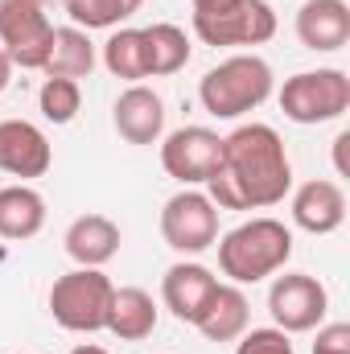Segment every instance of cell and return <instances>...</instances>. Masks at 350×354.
Returning a JSON list of instances; mask_svg holds the SVG:
<instances>
[{
  "instance_id": "e0dca14e",
  "label": "cell",
  "mask_w": 350,
  "mask_h": 354,
  "mask_svg": "<svg viewBox=\"0 0 350 354\" xmlns=\"http://www.w3.org/2000/svg\"><path fill=\"white\" fill-rule=\"evenodd\" d=\"M248 317H252L248 297H243L235 284H219L194 326H198L202 338H210V342H235L239 334H248Z\"/></svg>"
},
{
  "instance_id": "484cf974",
  "label": "cell",
  "mask_w": 350,
  "mask_h": 354,
  "mask_svg": "<svg viewBox=\"0 0 350 354\" xmlns=\"http://www.w3.org/2000/svg\"><path fill=\"white\" fill-rule=\"evenodd\" d=\"M313 354H350V326L347 322L322 326L317 330V342H313Z\"/></svg>"
},
{
  "instance_id": "277c9868",
  "label": "cell",
  "mask_w": 350,
  "mask_h": 354,
  "mask_svg": "<svg viewBox=\"0 0 350 354\" xmlns=\"http://www.w3.org/2000/svg\"><path fill=\"white\" fill-rule=\"evenodd\" d=\"M111 292H116V284L99 268H75V272H66V276L54 280V288H50V313L71 334L107 330Z\"/></svg>"
},
{
  "instance_id": "7a4b0ae2",
  "label": "cell",
  "mask_w": 350,
  "mask_h": 354,
  "mask_svg": "<svg viewBox=\"0 0 350 354\" xmlns=\"http://www.w3.org/2000/svg\"><path fill=\"white\" fill-rule=\"evenodd\" d=\"M293 260V231L276 218L239 223L219 239V268L235 284H256Z\"/></svg>"
},
{
  "instance_id": "ba28073f",
  "label": "cell",
  "mask_w": 350,
  "mask_h": 354,
  "mask_svg": "<svg viewBox=\"0 0 350 354\" xmlns=\"http://www.w3.org/2000/svg\"><path fill=\"white\" fill-rule=\"evenodd\" d=\"M194 33L206 46H264L276 33V12L268 0H235L219 12L194 17Z\"/></svg>"
},
{
  "instance_id": "4fadbf2b",
  "label": "cell",
  "mask_w": 350,
  "mask_h": 354,
  "mask_svg": "<svg viewBox=\"0 0 350 354\" xmlns=\"http://www.w3.org/2000/svg\"><path fill=\"white\" fill-rule=\"evenodd\" d=\"M116 132L128 145H157L161 132H165V103H161V95L132 83L116 99Z\"/></svg>"
},
{
  "instance_id": "9c48e42d",
  "label": "cell",
  "mask_w": 350,
  "mask_h": 354,
  "mask_svg": "<svg viewBox=\"0 0 350 354\" xmlns=\"http://www.w3.org/2000/svg\"><path fill=\"white\" fill-rule=\"evenodd\" d=\"M330 309V297L322 288V280L305 276V272H284L276 276V284L268 288V313L276 322V330L284 334H309L322 326Z\"/></svg>"
},
{
  "instance_id": "2e32d148",
  "label": "cell",
  "mask_w": 350,
  "mask_h": 354,
  "mask_svg": "<svg viewBox=\"0 0 350 354\" xmlns=\"http://www.w3.org/2000/svg\"><path fill=\"white\" fill-rule=\"evenodd\" d=\"M120 252V227L107 214H83L66 231V256L79 268H103Z\"/></svg>"
},
{
  "instance_id": "d6986e66",
  "label": "cell",
  "mask_w": 350,
  "mask_h": 354,
  "mask_svg": "<svg viewBox=\"0 0 350 354\" xmlns=\"http://www.w3.org/2000/svg\"><path fill=\"white\" fill-rule=\"evenodd\" d=\"M107 330L124 342H140L157 330V305L145 288H116L107 309Z\"/></svg>"
},
{
  "instance_id": "3957f363",
  "label": "cell",
  "mask_w": 350,
  "mask_h": 354,
  "mask_svg": "<svg viewBox=\"0 0 350 354\" xmlns=\"http://www.w3.org/2000/svg\"><path fill=\"white\" fill-rule=\"evenodd\" d=\"M268 95H272V66L260 54H235L214 71H206V79L198 83V99L214 120H239L256 111Z\"/></svg>"
},
{
  "instance_id": "cb8c5ba5",
  "label": "cell",
  "mask_w": 350,
  "mask_h": 354,
  "mask_svg": "<svg viewBox=\"0 0 350 354\" xmlns=\"http://www.w3.org/2000/svg\"><path fill=\"white\" fill-rule=\"evenodd\" d=\"M79 29H111L128 17L124 0H62Z\"/></svg>"
},
{
  "instance_id": "9a60e30c",
  "label": "cell",
  "mask_w": 350,
  "mask_h": 354,
  "mask_svg": "<svg viewBox=\"0 0 350 354\" xmlns=\"http://www.w3.org/2000/svg\"><path fill=\"white\" fill-rule=\"evenodd\" d=\"M214 288H219L214 272L202 264H174L165 272V280H161V297H165L169 313L177 322H190V326L198 322V313L206 309Z\"/></svg>"
},
{
  "instance_id": "603a6c76",
  "label": "cell",
  "mask_w": 350,
  "mask_h": 354,
  "mask_svg": "<svg viewBox=\"0 0 350 354\" xmlns=\"http://www.w3.org/2000/svg\"><path fill=\"white\" fill-rule=\"evenodd\" d=\"M37 107L50 124H71L83 107V91L75 79H46L37 91Z\"/></svg>"
},
{
  "instance_id": "f1b7e54d",
  "label": "cell",
  "mask_w": 350,
  "mask_h": 354,
  "mask_svg": "<svg viewBox=\"0 0 350 354\" xmlns=\"http://www.w3.org/2000/svg\"><path fill=\"white\" fill-rule=\"evenodd\" d=\"M8 79H12V62H8V54L0 50V91L8 87Z\"/></svg>"
},
{
  "instance_id": "4dcf8cb0",
  "label": "cell",
  "mask_w": 350,
  "mask_h": 354,
  "mask_svg": "<svg viewBox=\"0 0 350 354\" xmlns=\"http://www.w3.org/2000/svg\"><path fill=\"white\" fill-rule=\"evenodd\" d=\"M140 4H145V0H124V8H128V17H132V12H136Z\"/></svg>"
},
{
  "instance_id": "5b68a950",
  "label": "cell",
  "mask_w": 350,
  "mask_h": 354,
  "mask_svg": "<svg viewBox=\"0 0 350 354\" xmlns=\"http://www.w3.org/2000/svg\"><path fill=\"white\" fill-rule=\"evenodd\" d=\"M347 107H350V79L334 66L301 71V75L284 79V87H280V111L293 124H326V120H338Z\"/></svg>"
},
{
  "instance_id": "8fae6325",
  "label": "cell",
  "mask_w": 350,
  "mask_h": 354,
  "mask_svg": "<svg viewBox=\"0 0 350 354\" xmlns=\"http://www.w3.org/2000/svg\"><path fill=\"white\" fill-rule=\"evenodd\" d=\"M54 161L50 140L29 120H4L0 124V174L12 177H46Z\"/></svg>"
},
{
  "instance_id": "5bb4252c",
  "label": "cell",
  "mask_w": 350,
  "mask_h": 354,
  "mask_svg": "<svg viewBox=\"0 0 350 354\" xmlns=\"http://www.w3.org/2000/svg\"><path fill=\"white\" fill-rule=\"evenodd\" d=\"M297 37L305 50H342L350 41V8L347 0H305L297 8Z\"/></svg>"
},
{
  "instance_id": "4316f807",
  "label": "cell",
  "mask_w": 350,
  "mask_h": 354,
  "mask_svg": "<svg viewBox=\"0 0 350 354\" xmlns=\"http://www.w3.org/2000/svg\"><path fill=\"white\" fill-rule=\"evenodd\" d=\"M347 145H350V132H342L338 140H334V169H338V177H347Z\"/></svg>"
},
{
  "instance_id": "52a82bcc",
  "label": "cell",
  "mask_w": 350,
  "mask_h": 354,
  "mask_svg": "<svg viewBox=\"0 0 350 354\" xmlns=\"http://www.w3.org/2000/svg\"><path fill=\"white\" fill-rule=\"evenodd\" d=\"M161 235L181 256H202L206 248L219 243V210L206 194L181 189L161 210Z\"/></svg>"
},
{
  "instance_id": "8992f818",
  "label": "cell",
  "mask_w": 350,
  "mask_h": 354,
  "mask_svg": "<svg viewBox=\"0 0 350 354\" xmlns=\"http://www.w3.org/2000/svg\"><path fill=\"white\" fill-rule=\"evenodd\" d=\"M54 25L42 0H0V50L21 71H42L50 58Z\"/></svg>"
},
{
  "instance_id": "d4e9b609",
  "label": "cell",
  "mask_w": 350,
  "mask_h": 354,
  "mask_svg": "<svg viewBox=\"0 0 350 354\" xmlns=\"http://www.w3.org/2000/svg\"><path fill=\"white\" fill-rule=\"evenodd\" d=\"M235 354H297L284 330H252V334H239V351Z\"/></svg>"
},
{
  "instance_id": "83f0119b",
  "label": "cell",
  "mask_w": 350,
  "mask_h": 354,
  "mask_svg": "<svg viewBox=\"0 0 350 354\" xmlns=\"http://www.w3.org/2000/svg\"><path fill=\"white\" fill-rule=\"evenodd\" d=\"M190 4H194V17H206V12H219V8H227L235 0H190Z\"/></svg>"
},
{
  "instance_id": "f546056e",
  "label": "cell",
  "mask_w": 350,
  "mask_h": 354,
  "mask_svg": "<svg viewBox=\"0 0 350 354\" xmlns=\"http://www.w3.org/2000/svg\"><path fill=\"white\" fill-rule=\"evenodd\" d=\"M71 354H107V351H103V346H91V342H83V346H75Z\"/></svg>"
},
{
  "instance_id": "ffe728a7",
  "label": "cell",
  "mask_w": 350,
  "mask_h": 354,
  "mask_svg": "<svg viewBox=\"0 0 350 354\" xmlns=\"http://www.w3.org/2000/svg\"><path fill=\"white\" fill-rule=\"evenodd\" d=\"M46 79H87L95 71V46L79 25H66V29H54V41H50V58H46Z\"/></svg>"
},
{
  "instance_id": "30bf717a",
  "label": "cell",
  "mask_w": 350,
  "mask_h": 354,
  "mask_svg": "<svg viewBox=\"0 0 350 354\" xmlns=\"http://www.w3.org/2000/svg\"><path fill=\"white\" fill-rule=\"evenodd\" d=\"M219 161H223V136L210 132V128H198V124L169 132L165 145H161V165L181 185L206 181V177L219 169Z\"/></svg>"
},
{
  "instance_id": "6da1fadb",
  "label": "cell",
  "mask_w": 350,
  "mask_h": 354,
  "mask_svg": "<svg viewBox=\"0 0 350 354\" xmlns=\"http://www.w3.org/2000/svg\"><path fill=\"white\" fill-rule=\"evenodd\" d=\"M293 185V165L284 140L268 124H239L223 136V161L206 177V198L214 210H264L284 202Z\"/></svg>"
},
{
  "instance_id": "7c38bea8",
  "label": "cell",
  "mask_w": 350,
  "mask_h": 354,
  "mask_svg": "<svg viewBox=\"0 0 350 354\" xmlns=\"http://www.w3.org/2000/svg\"><path fill=\"white\" fill-rule=\"evenodd\" d=\"M347 218V194L338 181H326V177H313L305 181L297 194H293V223L309 235H330L338 231Z\"/></svg>"
},
{
  "instance_id": "7402d4cb",
  "label": "cell",
  "mask_w": 350,
  "mask_h": 354,
  "mask_svg": "<svg viewBox=\"0 0 350 354\" xmlns=\"http://www.w3.org/2000/svg\"><path fill=\"white\" fill-rule=\"evenodd\" d=\"M103 66H107L116 79H128V83L149 79V66H145V37H140V29H116V33L103 41Z\"/></svg>"
},
{
  "instance_id": "44dd1931",
  "label": "cell",
  "mask_w": 350,
  "mask_h": 354,
  "mask_svg": "<svg viewBox=\"0 0 350 354\" xmlns=\"http://www.w3.org/2000/svg\"><path fill=\"white\" fill-rule=\"evenodd\" d=\"M145 37V66H149V79H161V75H177L185 62H190V37L177 29V25H149L140 29Z\"/></svg>"
},
{
  "instance_id": "ac0fdd59",
  "label": "cell",
  "mask_w": 350,
  "mask_h": 354,
  "mask_svg": "<svg viewBox=\"0 0 350 354\" xmlns=\"http://www.w3.org/2000/svg\"><path fill=\"white\" fill-rule=\"evenodd\" d=\"M46 227V198L33 185L0 189V239H33Z\"/></svg>"
}]
</instances>
